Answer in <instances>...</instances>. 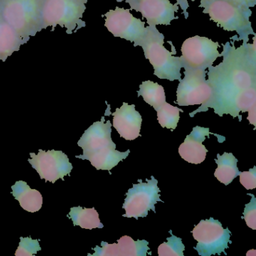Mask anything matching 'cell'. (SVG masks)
<instances>
[{
  "label": "cell",
  "instance_id": "6da1fadb",
  "mask_svg": "<svg viewBox=\"0 0 256 256\" xmlns=\"http://www.w3.org/2000/svg\"><path fill=\"white\" fill-rule=\"evenodd\" d=\"M222 61L208 68L206 74L212 95L197 110L196 114L214 108L218 116L230 114L241 121L240 113L248 112L256 106V50L252 43L244 42L239 47L227 42L221 53Z\"/></svg>",
  "mask_w": 256,
  "mask_h": 256
},
{
  "label": "cell",
  "instance_id": "7a4b0ae2",
  "mask_svg": "<svg viewBox=\"0 0 256 256\" xmlns=\"http://www.w3.org/2000/svg\"><path fill=\"white\" fill-rule=\"evenodd\" d=\"M164 36L156 26H146L144 35L137 46L143 49L145 58L154 70V76L160 79L174 82L181 79V64L180 56H174L164 46Z\"/></svg>",
  "mask_w": 256,
  "mask_h": 256
},
{
  "label": "cell",
  "instance_id": "3957f363",
  "mask_svg": "<svg viewBox=\"0 0 256 256\" xmlns=\"http://www.w3.org/2000/svg\"><path fill=\"white\" fill-rule=\"evenodd\" d=\"M199 7L212 22L227 32H235L240 40L248 42L254 35L250 22L252 12L234 4L230 0H204Z\"/></svg>",
  "mask_w": 256,
  "mask_h": 256
},
{
  "label": "cell",
  "instance_id": "277c9868",
  "mask_svg": "<svg viewBox=\"0 0 256 256\" xmlns=\"http://www.w3.org/2000/svg\"><path fill=\"white\" fill-rule=\"evenodd\" d=\"M43 2L44 0H0V12L17 34L29 42L43 30Z\"/></svg>",
  "mask_w": 256,
  "mask_h": 256
},
{
  "label": "cell",
  "instance_id": "5b68a950",
  "mask_svg": "<svg viewBox=\"0 0 256 256\" xmlns=\"http://www.w3.org/2000/svg\"><path fill=\"white\" fill-rule=\"evenodd\" d=\"M89 0H44L42 10L43 30L56 26L66 28L72 34L86 26L83 16Z\"/></svg>",
  "mask_w": 256,
  "mask_h": 256
},
{
  "label": "cell",
  "instance_id": "8992f818",
  "mask_svg": "<svg viewBox=\"0 0 256 256\" xmlns=\"http://www.w3.org/2000/svg\"><path fill=\"white\" fill-rule=\"evenodd\" d=\"M220 44L206 37L196 36L187 38L181 46L182 68L190 70H208L222 56L218 52Z\"/></svg>",
  "mask_w": 256,
  "mask_h": 256
},
{
  "label": "cell",
  "instance_id": "52a82bcc",
  "mask_svg": "<svg viewBox=\"0 0 256 256\" xmlns=\"http://www.w3.org/2000/svg\"><path fill=\"white\" fill-rule=\"evenodd\" d=\"M194 239L198 242L194 250L199 256H210L226 252L230 241V230L223 228L218 220L210 217L209 220H200L192 230Z\"/></svg>",
  "mask_w": 256,
  "mask_h": 256
},
{
  "label": "cell",
  "instance_id": "ba28073f",
  "mask_svg": "<svg viewBox=\"0 0 256 256\" xmlns=\"http://www.w3.org/2000/svg\"><path fill=\"white\" fill-rule=\"evenodd\" d=\"M160 190L158 187V180L151 176L146 180V182L138 180V184H133L126 193V198L122 205L126 214L122 216L132 218L146 217L150 210L156 212L155 204L157 202H163L160 199Z\"/></svg>",
  "mask_w": 256,
  "mask_h": 256
},
{
  "label": "cell",
  "instance_id": "9c48e42d",
  "mask_svg": "<svg viewBox=\"0 0 256 256\" xmlns=\"http://www.w3.org/2000/svg\"><path fill=\"white\" fill-rule=\"evenodd\" d=\"M206 70H184V78L179 80L176 104L196 106L206 103L212 95V89L206 79Z\"/></svg>",
  "mask_w": 256,
  "mask_h": 256
},
{
  "label": "cell",
  "instance_id": "30bf717a",
  "mask_svg": "<svg viewBox=\"0 0 256 256\" xmlns=\"http://www.w3.org/2000/svg\"><path fill=\"white\" fill-rule=\"evenodd\" d=\"M104 26L114 37L122 38L136 47L146 31L145 23L133 16L130 10L116 7L104 14Z\"/></svg>",
  "mask_w": 256,
  "mask_h": 256
},
{
  "label": "cell",
  "instance_id": "8fae6325",
  "mask_svg": "<svg viewBox=\"0 0 256 256\" xmlns=\"http://www.w3.org/2000/svg\"><path fill=\"white\" fill-rule=\"evenodd\" d=\"M31 158L28 161L32 167L36 170L41 179L46 182L54 184L58 180H64V176L70 175L73 166L66 154L62 151L38 150V154L30 152Z\"/></svg>",
  "mask_w": 256,
  "mask_h": 256
},
{
  "label": "cell",
  "instance_id": "7c38bea8",
  "mask_svg": "<svg viewBox=\"0 0 256 256\" xmlns=\"http://www.w3.org/2000/svg\"><path fill=\"white\" fill-rule=\"evenodd\" d=\"M112 126L110 120L104 122L103 116L101 121H97L90 126L78 142V145L83 149V154L76 156V158L89 160L102 152L116 149V144L112 138Z\"/></svg>",
  "mask_w": 256,
  "mask_h": 256
},
{
  "label": "cell",
  "instance_id": "4fadbf2b",
  "mask_svg": "<svg viewBox=\"0 0 256 256\" xmlns=\"http://www.w3.org/2000/svg\"><path fill=\"white\" fill-rule=\"evenodd\" d=\"M116 2H126L130 8L140 13L146 19L148 26L158 25L168 26L178 18L176 13L179 11V6L172 4L170 0H116Z\"/></svg>",
  "mask_w": 256,
  "mask_h": 256
},
{
  "label": "cell",
  "instance_id": "5bb4252c",
  "mask_svg": "<svg viewBox=\"0 0 256 256\" xmlns=\"http://www.w3.org/2000/svg\"><path fill=\"white\" fill-rule=\"evenodd\" d=\"M113 115V126L121 137L133 140L140 137L142 116L136 109L134 104L124 102L120 108H116Z\"/></svg>",
  "mask_w": 256,
  "mask_h": 256
},
{
  "label": "cell",
  "instance_id": "9a60e30c",
  "mask_svg": "<svg viewBox=\"0 0 256 256\" xmlns=\"http://www.w3.org/2000/svg\"><path fill=\"white\" fill-rule=\"evenodd\" d=\"M28 42L7 23L0 12V61L6 62L14 52H18L20 47Z\"/></svg>",
  "mask_w": 256,
  "mask_h": 256
},
{
  "label": "cell",
  "instance_id": "2e32d148",
  "mask_svg": "<svg viewBox=\"0 0 256 256\" xmlns=\"http://www.w3.org/2000/svg\"><path fill=\"white\" fill-rule=\"evenodd\" d=\"M12 194L18 200L20 206L28 212H35L41 210L43 198L40 192L32 190L28 182L23 180L17 181L12 186Z\"/></svg>",
  "mask_w": 256,
  "mask_h": 256
},
{
  "label": "cell",
  "instance_id": "e0dca14e",
  "mask_svg": "<svg viewBox=\"0 0 256 256\" xmlns=\"http://www.w3.org/2000/svg\"><path fill=\"white\" fill-rule=\"evenodd\" d=\"M238 162V160L230 152H224L222 156L217 154L216 163L218 167L216 169L214 176L222 184L228 185L240 173L236 166Z\"/></svg>",
  "mask_w": 256,
  "mask_h": 256
},
{
  "label": "cell",
  "instance_id": "ac0fdd59",
  "mask_svg": "<svg viewBox=\"0 0 256 256\" xmlns=\"http://www.w3.org/2000/svg\"><path fill=\"white\" fill-rule=\"evenodd\" d=\"M74 226H80L82 228H102L104 227L100 221L98 212L95 208H84L74 206L70 210L68 215Z\"/></svg>",
  "mask_w": 256,
  "mask_h": 256
},
{
  "label": "cell",
  "instance_id": "d6986e66",
  "mask_svg": "<svg viewBox=\"0 0 256 256\" xmlns=\"http://www.w3.org/2000/svg\"><path fill=\"white\" fill-rule=\"evenodd\" d=\"M208 152V150L202 144V142L194 140L188 136L179 148L180 156L187 162L192 164H198L203 162Z\"/></svg>",
  "mask_w": 256,
  "mask_h": 256
},
{
  "label": "cell",
  "instance_id": "ffe728a7",
  "mask_svg": "<svg viewBox=\"0 0 256 256\" xmlns=\"http://www.w3.org/2000/svg\"><path fill=\"white\" fill-rule=\"evenodd\" d=\"M138 96H142L145 102L152 106L155 110L166 102L164 88L151 80L142 82L138 91Z\"/></svg>",
  "mask_w": 256,
  "mask_h": 256
},
{
  "label": "cell",
  "instance_id": "44dd1931",
  "mask_svg": "<svg viewBox=\"0 0 256 256\" xmlns=\"http://www.w3.org/2000/svg\"><path fill=\"white\" fill-rule=\"evenodd\" d=\"M118 256H146L149 242L145 240L134 241L131 236H122L118 240Z\"/></svg>",
  "mask_w": 256,
  "mask_h": 256
},
{
  "label": "cell",
  "instance_id": "7402d4cb",
  "mask_svg": "<svg viewBox=\"0 0 256 256\" xmlns=\"http://www.w3.org/2000/svg\"><path fill=\"white\" fill-rule=\"evenodd\" d=\"M157 119L162 128L174 130L178 126L180 120V113L184 112L182 109L172 106L168 102L156 109Z\"/></svg>",
  "mask_w": 256,
  "mask_h": 256
},
{
  "label": "cell",
  "instance_id": "603a6c76",
  "mask_svg": "<svg viewBox=\"0 0 256 256\" xmlns=\"http://www.w3.org/2000/svg\"><path fill=\"white\" fill-rule=\"evenodd\" d=\"M172 236L167 238V242L160 244L158 247V254L160 256H184L185 246L182 239L175 236L170 230Z\"/></svg>",
  "mask_w": 256,
  "mask_h": 256
},
{
  "label": "cell",
  "instance_id": "cb8c5ba5",
  "mask_svg": "<svg viewBox=\"0 0 256 256\" xmlns=\"http://www.w3.org/2000/svg\"><path fill=\"white\" fill-rule=\"evenodd\" d=\"M18 250H16V256H32L36 254L38 252L41 251V246L38 240H34L31 238H20Z\"/></svg>",
  "mask_w": 256,
  "mask_h": 256
},
{
  "label": "cell",
  "instance_id": "d4e9b609",
  "mask_svg": "<svg viewBox=\"0 0 256 256\" xmlns=\"http://www.w3.org/2000/svg\"><path fill=\"white\" fill-rule=\"evenodd\" d=\"M248 194L252 196L251 200L250 203L246 204L244 208V216L245 220L247 226L250 228L256 230V198L254 197V194Z\"/></svg>",
  "mask_w": 256,
  "mask_h": 256
},
{
  "label": "cell",
  "instance_id": "484cf974",
  "mask_svg": "<svg viewBox=\"0 0 256 256\" xmlns=\"http://www.w3.org/2000/svg\"><path fill=\"white\" fill-rule=\"evenodd\" d=\"M240 182L247 190L256 188V167L250 169L248 172H240L239 174Z\"/></svg>",
  "mask_w": 256,
  "mask_h": 256
},
{
  "label": "cell",
  "instance_id": "4316f807",
  "mask_svg": "<svg viewBox=\"0 0 256 256\" xmlns=\"http://www.w3.org/2000/svg\"><path fill=\"white\" fill-rule=\"evenodd\" d=\"M212 134L210 132L209 128H204V127L196 126L192 128V132L188 134L190 137L194 140H198V142H204L206 136L209 137V134Z\"/></svg>",
  "mask_w": 256,
  "mask_h": 256
},
{
  "label": "cell",
  "instance_id": "83f0119b",
  "mask_svg": "<svg viewBox=\"0 0 256 256\" xmlns=\"http://www.w3.org/2000/svg\"><path fill=\"white\" fill-rule=\"evenodd\" d=\"M230 1L246 10H250L256 4V0H230Z\"/></svg>",
  "mask_w": 256,
  "mask_h": 256
},
{
  "label": "cell",
  "instance_id": "f1b7e54d",
  "mask_svg": "<svg viewBox=\"0 0 256 256\" xmlns=\"http://www.w3.org/2000/svg\"><path fill=\"white\" fill-rule=\"evenodd\" d=\"M256 106H253V107L250 110H248V120L250 121V124H252V125H254V126H256Z\"/></svg>",
  "mask_w": 256,
  "mask_h": 256
},
{
  "label": "cell",
  "instance_id": "f546056e",
  "mask_svg": "<svg viewBox=\"0 0 256 256\" xmlns=\"http://www.w3.org/2000/svg\"><path fill=\"white\" fill-rule=\"evenodd\" d=\"M176 4L179 6V7H180L182 8V12H184V14H185L186 18H188V13H187V10H188V6H187L186 4L184 2V0H176Z\"/></svg>",
  "mask_w": 256,
  "mask_h": 256
},
{
  "label": "cell",
  "instance_id": "4dcf8cb0",
  "mask_svg": "<svg viewBox=\"0 0 256 256\" xmlns=\"http://www.w3.org/2000/svg\"><path fill=\"white\" fill-rule=\"evenodd\" d=\"M247 256L248 254H250V256H256V250H251L250 251H248V252H247Z\"/></svg>",
  "mask_w": 256,
  "mask_h": 256
},
{
  "label": "cell",
  "instance_id": "1f68e13d",
  "mask_svg": "<svg viewBox=\"0 0 256 256\" xmlns=\"http://www.w3.org/2000/svg\"><path fill=\"white\" fill-rule=\"evenodd\" d=\"M184 1L187 6H190L188 5V0H184ZM200 1H204V0H200Z\"/></svg>",
  "mask_w": 256,
  "mask_h": 256
}]
</instances>
